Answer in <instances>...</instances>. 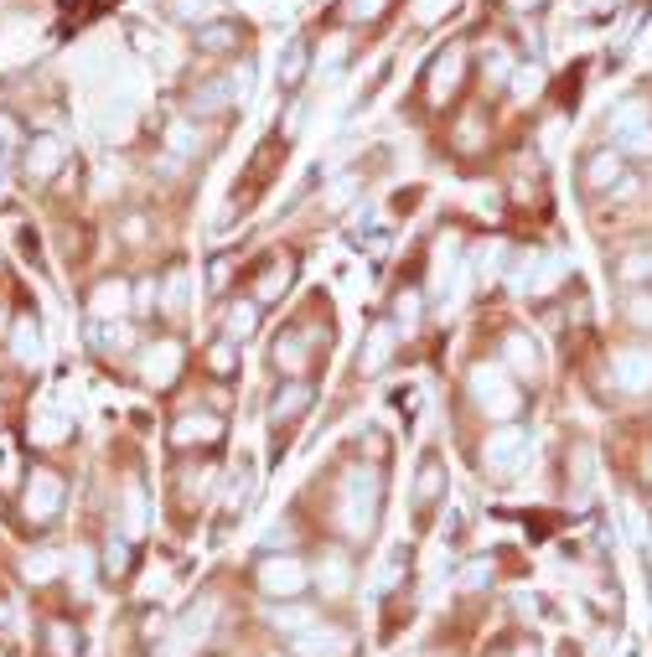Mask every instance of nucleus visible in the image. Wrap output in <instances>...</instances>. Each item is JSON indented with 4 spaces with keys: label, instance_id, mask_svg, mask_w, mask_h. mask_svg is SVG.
<instances>
[{
    "label": "nucleus",
    "instance_id": "obj_7",
    "mask_svg": "<svg viewBox=\"0 0 652 657\" xmlns=\"http://www.w3.org/2000/svg\"><path fill=\"white\" fill-rule=\"evenodd\" d=\"M306 63H311V47H306L301 37H295V42L285 47V57H280V88H301Z\"/></svg>",
    "mask_w": 652,
    "mask_h": 657
},
{
    "label": "nucleus",
    "instance_id": "obj_1",
    "mask_svg": "<svg viewBox=\"0 0 652 657\" xmlns=\"http://www.w3.org/2000/svg\"><path fill=\"white\" fill-rule=\"evenodd\" d=\"M259 590L264 595H280V601H295V595L306 590V564L301 559H264L259 564Z\"/></svg>",
    "mask_w": 652,
    "mask_h": 657
},
{
    "label": "nucleus",
    "instance_id": "obj_14",
    "mask_svg": "<svg viewBox=\"0 0 652 657\" xmlns=\"http://www.w3.org/2000/svg\"><path fill=\"white\" fill-rule=\"evenodd\" d=\"M518 657H539V652H533V647H523V652H518Z\"/></svg>",
    "mask_w": 652,
    "mask_h": 657
},
{
    "label": "nucleus",
    "instance_id": "obj_10",
    "mask_svg": "<svg viewBox=\"0 0 652 657\" xmlns=\"http://www.w3.org/2000/svg\"><path fill=\"white\" fill-rule=\"evenodd\" d=\"M627 311H632V321H637V326H652V295H647V290H637L632 301H627Z\"/></svg>",
    "mask_w": 652,
    "mask_h": 657
},
{
    "label": "nucleus",
    "instance_id": "obj_3",
    "mask_svg": "<svg viewBox=\"0 0 652 657\" xmlns=\"http://www.w3.org/2000/svg\"><path fill=\"white\" fill-rule=\"evenodd\" d=\"M611 378H616V388H627V394H647V388H652V352L621 347L611 357Z\"/></svg>",
    "mask_w": 652,
    "mask_h": 657
},
{
    "label": "nucleus",
    "instance_id": "obj_4",
    "mask_svg": "<svg viewBox=\"0 0 652 657\" xmlns=\"http://www.w3.org/2000/svg\"><path fill=\"white\" fill-rule=\"evenodd\" d=\"M347 652H352L347 632H321V626H311V632L295 637V657H347Z\"/></svg>",
    "mask_w": 652,
    "mask_h": 657
},
{
    "label": "nucleus",
    "instance_id": "obj_6",
    "mask_svg": "<svg viewBox=\"0 0 652 657\" xmlns=\"http://www.w3.org/2000/svg\"><path fill=\"white\" fill-rule=\"evenodd\" d=\"M244 37H249V32H244L239 21H202V26H197V47H202V52H233Z\"/></svg>",
    "mask_w": 652,
    "mask_h": 657
},
{
    "label": "nucleus",
    "instance_id": "obj_5",
    "mask_svg": "<svg viewBox=\"0 0 652 657\" xmlns=\"http://www.w3.org/2000/svg\"><path fill=\"white\" fill-rule=\"evenodd\" d=\"M316 394H311V383H280L275 388V399H270V420H275V430H280V420L290 425V420H301V409L311 404Z\"/></svg>",
    "mask_w": 652,
    "mask_h": 657
},
{
    "label": "nucleus",
    "instance_id": "obj_9",
    "mask_svg": "<svg viewBox=\"0 0 652 657\" xmlns=\"http://www.w3.org/2000/svg\"><path fill=\"white\" fill-rule=\"evenodd\" d=\"M254 321H259V306H254V301L233 306V311H228V337H233V342H244V337L254 332Z\"/></svg>",
    "mask_w": 652,
    "mask_h": 657
},
{
    "label": "nucleus",
    "instance_id": "obj_12",
    "mask_svg": "<svg viewBox=\"0 0 652 657\" xmlns=\"http://www.w3.org/2000/svg\"><path fill=\"white\" fill-rule=\"evenodd\" d=\"M627 275H652V254H632L627 259Z\"/></svg>",
    "mask_w": 652,
    "mask_h": 657
},
{
    "label": "nucleus",
    "instance_id": "obj_13",
    "mask_svg": "<svg viewBox=\"0 0 652 657\" xmlns=\"http://www.w3.org/2000/svg\"><path fill=\"white\" fill-rule=\"evenodd\" d=\"M430 492H435V466H425V476H420V502H430Z\"/></svg>",
    "mask_w": 652,
    "mask_h": 657
},
{
    "label": "nucleus",
    "instance_id": "obj_11",
    "mask_svg": "<svg viewBox=\"0 0 652 657\" xmlns=\"http://www.w3.org/2000/svg\"><path fill=\"white\" fill-rule=\"evenodd\" d=\"M326 590H332V595L347 590V564L342 559H326Z\"/></svg>",
    "mask_w": 652,
    "mask_h": 657
},
{
    "label": "nucleus",
    "instance_id": "obj_2",
    "mask_svg": "<svg viewBox=\"0 0 652 657\" xmlns=\"http://www.w3.org/2000/svg\"><path fill=\"white\" fill-rule=\"evenodd\" d=\"M621 176H627V156L616 151V145H601V151H590L585 166H580V182L585 192H611Z\"/></svg>",
    "mask_w": 652,
    "mask_h": 657
},
{
    "label": "nucleus",
    "instance_id": "obj_8",
    "mask_svg": "<svg viewBox=\"0 0 652 657\" xmlns=\"http://www.w3.org/2000/svg\"><path fill=\"white\" fill-rule=\"evenodd\" d=\"M270 626H275V632H295V637H301V632H311V626H316V616L306 606H285V611L270 616Z\"/></svg>",
    "mask_w": 652,
    "mask_h": 657
}]
</instances>
